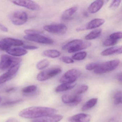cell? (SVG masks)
Masks as SVG:
<instances>
[{
	"mask_svg": "<svg viewBox=\"0 0 122 122\" xmlns=\"http://www.w3.org/2000/svg\"><path fill=\"white\" fill-rule=\"evenodd\" d=\"M57 112L56 109L52 108L32 106L21 111L19 115L24 118L33 119L45 116L54 115Z\"/></svg>",
	"mask_w": 122,
	"mask_h": 122,
	"instance_id": "cell-1",
	"label": "cell"
},
{
	"mask_svg": "<svg viewBox=\"0 0 122 122\" xmlns=\"http://www.w3.org/2000/svg\"><path fill=\"white\" fill-rule=\"evenodd\" d=\"M22 59L7 55L1 56L0 60V70H5L15 66L20 65Z\"/></svg>",
	"mask_w": 122,
	"mask_h": 122,
	"instance_id": "cell-2",
	"label": "cell"
},
{
	"mask_svg": "<svg viewBox=\"0 0 122 122\" xmlns=\"http://www.w3.org/2000/svg\"><path fill=\"white\" fill-rule=\"evenodd\" d=\"M120 63L119 60H112L99 64L97 68L94 70L96 74H102L111 72L116 69Z\"/></svg>",
	"mask_w": 122,
	"mask_h": 122,
	"instance_id": "cell-3",
	"label": "cell"
},
{
	"mask_svg": "<svg viewBox=\"0 0 122 122\" xmlns=\"http://www.w3.org/2000/svg\"><path fill=\"white\" fill-rule=\"evenodd\" d=\"M81 74V72L77 69H71L61 77L60 79V82L62 83L75 82V81L80 76Z\"/></svg>",
	"mask_w": 122,
	"mask_h": 122,
	"instance_id": "cell-4",
	"label": "cell"
},
{
	"mask_svg": "<svg viewBox=\"0 0 122 122\" xmlns=\"http://www.w3.org/2000/svg\"><path fill=\"white\" fill-rule=\"evenodd\" d=\"M61 71V68L59 67L50 68L40 72L37 76V79L39 81H45L56 76Z\"/></svg>",
	"mask_w": 122,
	"mask_h": 122,
	"instance_id": "cell-5",
	"label": "cell"
},
{
	"mask_svg": "<svg viewBox=\"0 0 122 122\" xmlns=\"http://www.w3.org/2000/svg\"><path fill=\"white\" fill-rule=\"evenodd\" d=\"M44 30L50 33L55 34H63L67 30V26L62 23L48 25L44 26Z\"/></svg>",
	"mask_w": 122,
	"mask_h": 122,
	"instance_id": "cell-6",
	"label": "cell"
},
{
	"mask_svg": "<svg viewBox=\"0 0 122 122\" xmlns=\"http://www.w3.org/2000/svg\"><path fill=\"white\" fill-rule=\"evenodd\" d=\"M24 39L29 41H32L41 44L51 45L53 43L52 40L40 34L25 36Z\"/></svg>",
	"mask_w": 122,
	"mask_h": 122,
	"instance_id": "cell-7",
	"label": "cell"
},
{
	"mask_svg": "<svg viewBox=\"0 0 122 122\" xmlns=\"http://www.w3.org/2000/svg\"><path fill=\"white\" fill-rule=\"evenodd\" d=\"M10 19L14 25H22L27 20V15L26 13L23 11H17L12 15Z\"/></svg>",
	"mask_w": 122,
	"mask_h": 122,
	"instance_id": "cell-8",
	"label": "cell"
},
{
	"mask_svg": "<svg viewBox=\"0 0 122 122\" xmlns=\"http://www.w3.org/2000/svg\"><path fill=\"white\" fill-rule=\"evenodd\" d=\"M62 100L65 104L70 106H75L80 103L82 98L80 96L73 93L65 94L62 97Z\"/></svg>",
	"mask_w": 122,
	"mask_h": 122,
	"instance_id": "cell-9",
	"label": "cell"
},
{
	"mask_svg": "<svg viewBox=\"0 0 122 122\" xmlns=\"http://www.w3.org/2000/svg\"><path fill=\"white\" fill-rule=\"evenodd\" d=\"M13 3L16 5L21 6L32 10H38L40 9V7L38 4L31 0H14Z\"/></svg>",
	"mask_w": 122,
	"mask_h": 122,
	"instance_id": "cell-10",
	"label": "cell"
},
{
	"mask_svg": "<svg viewBox=\"0 0 122 122\" xmlns=\"http://www.w3.org/2000/svg\"><path fill=\"white\" fill-rule=\"evenodd\" d=\"M20 65L13 66L8 71L0 76V85L11 80L16 75L20 67Z\"/></svg>",
	"mask_w": 122,
	"mask_h": 122,
	"instance_id": "cell-11",
	"label": "cell"
},
{
	"mask_svg": "<svg viewBox=\"0 0 122 122\" xmlns=\"http://www.w3.org/2000/svg\"><path fill=\"white\" fill-rule=\"evenodd\" d=\"M63 118L62 116L54 114L33 119L31 121V122H59Z\"/></svg>",
	"mask_w": 122,
	"mask_h": 122,
	"instance_id": "cell-12",
	"label": "cell"
},
{
	"mask_svg": "<svg viewBox=\"0 0 122 122\" xmlns=\"http://www.w3.org/2000/svg\"><path fill=\"white\" fill-rule=\"evenodd\" d=\"M90 115L85 113H78L71 117L70 122H89L91 120Z\"/></svg>",
	"mask_w": 122,
	"mask_h": 122,
	"instance_id": "cell-13",
	"label": "cell"
},
{
	"mask_svg": "<svg viewBox=\"0 0 122 122\" xmlns=\"http://www.w3.org/2000/svg\"><path fill=\"white\" fill-rule=\"evenodd\" d=\"M91 43L89 42H83L78 43L67 51L69 53H73L84 49L88 48L91 46Z\"/></svg>",
	"mask_w": 122,
	"mask_h": 122,
	"instance_id": "cell-14",
	"label": "cell"
},
{
	"mask_svg": "<svg viewBox=\"0 0 122 122\" xmlns=\"http://www.w3.org/2000/svg\"><path fill=\"white\" fill-rule=\"evenodd\" d=\"M122 49L121 46L112 47L102 51L101 53V55L102 56H106L113 54H121Z\"/></svg>",
	"mask_w": 122,
	"mask_h": 122,
	"instance_id": "cell-15",
	"label": "cell"
},
{
	"mask_svg": "<svg viewBox=\"0 0 122 122\" xmlns=\"http://www.w3.org/2000/svg\"><path fill=\"white\" fill-rule=\"evenodd\" d=\"M105 20L100 18L93 19L85 26L86 30H92L99 27L105 23Z\"/></svg>",
	"mask_w": 122,
	"mask_h": 122,
	"instance_id": "cell-16",
	"label": "cell"
},
{
	"mask_svg": "<svg viewBox=\"0 0 122 122\" xmlns=\"http://www.w3.org/2000/svg\"><path fill=\"white\" fill-rule=\"evenodd\" d=\"M104 4L103 0H96L92 3L88 8V11L91 13H96L102 8Z\"/></svg>",
	"mask_w": 122,
	"mask_h": 122,
	"instance_id": "cell-17",
	"label": "cell"
},
{
	"mask_svg": "<svg viewBox=\"0 0 122 122\" xmlns=\"http://www.w3.org/2000/svg\"><path fill=\"white\" fill-rule=\"evenodd\" d=\"M7 52L9 55L15 57L23 56L28 53L27 51L26 50L20 47L11 48Z\"/></svg>",
	"mask_w": 122,
	"mask_h": 122,
	"instance_id": "cell-18",
	"label": "cell"
},
{
	"mask_svg": "<svg viewBox=\"0 0 122 122\" xmlns=\"http://www.w3.org/2000/svg\"><path fill=\"white\" fill-rule=\"evenodd\" d=\"M76 83L75 82L62 83L56 88L55 91L57 93L64 92L72 89L76 86Z\"/></svg>",
	"mask_w": 122,
	"mask_h": 122,
	"instance_id": "cell-19",
	"label": "cell"
},
{
	"mask_svg": "<svg viewBox=\"0 0 122 122\" xmlns=\"http://www.w3.org/2000/svg\"><path fill=\"white\" fill-rule=\"evenodd\" d=\"M10 47L12 46H21L24 45V42L18 39L6 38L3 40Z\"/></svg>",
	"mask_w": 122,
	"mask_h": 122,
	"instance_id": "cell-20",
	"label": "cell"
},
{
	"mask_svg": "<svg viewBox=\"0 0 122 122\" xmlns=\"http://www.w3.org/2000/svg\"><path fill=\"white\" fill-rule=\"evenodd\" d=\"M43 55L52 58H56L60 56L61 53L56 50H48L45 51L43 53Z\"/></svg>",
	"mask_w": 122,
	"mask_h": 122,
	"instance_id": "cell-21",
	"label": "cell"
},
{
	"mask_svg": "<svg viewBox=\"0 0 122 122\" xmlns=\"http://www.w3.org/2000/svg\"><path fill=\"white\" fill-rule=\"evenodd\" d=\"M77 8L76 7H72L67 9L64 11L62 15V18L64 20H68L77 11Z\"/></svg>",
	"mask_w": 122,
	"mask_h": 122,
	"instance_id": "cell-22",
	"label": "cell"
},
{
	"mask_svg": "<svg viewBox=\"0 0 122 122\" xmlns=\"http://www.w3.org/2000/svg\"><path fill=\"white\" fill-rule=\"evenodd\" d=\"M98 99L97 98H92L87 101L82 107L83 111L88 110L93 107L97 102Z\"/></svg>",
	"mask_w": 122,
	"mask_h": 122,
	"instance_id": "cell-23",
	"label": "cell"
},
{
	"mask_svg": "<svg viewBox=\"0 0 122 122\" xmlns=\"http://www.w3.org/2000/svg\"><path fill=\"white\" fill-rule=\"evenodd\" d=\"M102 32L101 29H96L91 31L85 37V39L87 40H94L98 37Z\"/></svg>",
	"mask_w": 122,
	"mask_h": 122,
	"instance_id": "cell-24",
	"label": "cell"
},
{
	"mask_svg": "<svg viewBox=\"0 0 122 122\" xmlns=\"http://www.w3.org/2000/svg\"><path fill=\"white\" fill-rule=\"evenodd\" d=\"M37 90V86L34 85H32L23 88L22 90V92L24 95L29 96L35 92Z\"/></svg>",
	"mask_w": 122,
	"mask_h": 122,
	"instance_id": "cell-25",
	"label": "cell"
},
{
	"mask_svg": "<svg viewBox=\"0 0 122 122\" xmlns=\"http://www.w3.org/2000/svg\"><path fill=\"white\" fill-rule=\"evenodd\" d=\"M82 41V40H80V39H76V40L71 41L65 45L63 46V47L62 48V49L63 50L68 51L71 48L74 47L75 46L77 45L78 43L81 42Z\"/></svg>",
	"mask_w": 122,
	"mask_h": 122,
	"instance_id": "cell-26",
	"label": "cell"
},
{
	"mask_svg": "<svg viewBox=\"0 0 122 122\" xmlns=\"http://www.w3.org/2000/svg\"><path fill=\"white\" fill-rule=\"evenodd\" d=\"M50 64V62L47 59H43L37 63L36 67L39 70H42L47 67Z\"/></svg>",
	"mask_w": 122,
	"mask_h": 122,
	"instance_id": "cell-27",
	"label": "cell"
},
{
	"mask_svg": "<svg viewBox=\"0 0 122 122\" xmlns=\"http://www.w3.org/2000/svg\"><path fill=\"white\" fill-rule=\"evenodd\" d=\"M88 87L86 85H82L78 86L73 92V94L79 95L86 92L88 90Z\"/></svg>",
	"mask_w": 122,
	"mask_h": 122,
	"instance_id": "cell-28",
	"label": "cell"
},
{
	"mask_svg": "<svg viewBox=\"0 0 122 122\" xmlns=\"http://www.w3.org/2000/svg\"><path fill=\"white\" fill-rule=\"evenodd\" d=\"M87 56V53L85 52H81L77 53L72 57L73 60L77 61H81L84 60Z\"/></svg>",
	"mask_w": 122,
	"mask_h": 122,
	"instance_id": "cell-29",
	"label": "cell"
},
{
	"mask_svg": "<svg viewBox=\"0 0 122 122\" xmlns=\"http://www.w3.org/2000/svg\"><path fill=\"white\" fill-rule=\"evenodd\" d=\"M115 105H118L122 103V92L118 91L115 93L113 97Z\"/></svg>",
	"mask_w": 122,
	"mask_h": 122,
	"instance_id": "cell-30",
	"label": "cell"
},
{
	"mask_svg": "<svg viewBox=\"0 0 122 122\" xmlns=\"http://www.w3.org/2000/svg\"><path fill=\"white\" fill-rule=\"evenodd\" d=\"M118 41L108 37V38H107L103 42V45L104 46L106 47L113 46L117 44Z\"/></svg>",
	"mask_w": 122,
	"mask_h": 122,
	"instance_id": "cell-31",
	"label": "cell"
},
{
	"mask_svg": "<svg viewBox=\"0 0 122 122\" xmlns=\"http://www.w3.org/2000/svg\"><path fill=\"white\" fill-rule=\"evenodd\" d=\"M22 100H18L12 101H7L2 104V106H9L18 104L22 101Z\"/></svg>",
	"mask_w": 122,
	"mask_h": 122,
	"instance_id": "cell-32",
	"label": "cell"
},
{
	"mask_svg": "<svg viewBox=\"0 0 122 122\" xmlns=\"http://www.w3.org/2000/svg\"><path fill=\"white\" fill-rule=\"evenodd\" d=\"M11 47L9 46L4 41L2 40L0 41V49L3 51H5L7 52L8 50H10Z\"/></svg>",
	"mask_w": 122,
	"mask_h": 122,
	"instance_id": "cell-33",
	"label": "cell"
},
{
	"mask_svg": "<svg viewBox=\"0 0 122 122\" xmlns=\"http://www.w3.org/2000/svg\"><path fill=\"white\" fill-rule=\"evenodd\" d=\"M99 64L97 63H91L87 64L86 66V69L87 70L92 71L95 70L97 68Z\"/></svg>",
	"mask_w": 122,
	"mask_h": 122,
	"instance_id": "cell-34",
	"label": "cell"
},
{
	"mask_svg": "<svg viewBox=\"0 0 122 122\" xmlns=\"http://www.w3.org/2000/svg\"><path fill=\"white\" fill-rule=\"evenodd\" d=\"M121 2V0H113L112 1L110 5L109 8L111 10H115L116 9L119 7Z\"/></svg>",
	"mask_w": 122,
	"mask_h": 122,
	"instance_id": "cell-35",
	"label": "cell"
},
{
	"mask_svg": "<svg viewBox=\"0 0 122 122\" xmlns=\"http://www.w3.org/2000/svg\"><path fill=\"white\" fill-rule=\"evenodd\" d=\"M122 33L121 32H117L114 33H112L110 35L109 37L115 39L116 40L118 41V40L122 38Z\"/></svg>",
	"mask_w": 122,
	"mask_h": 122,
	"instance_id": "cell-36",
	"label": "cell"
},
{
	"mask_svg": "<svg viewBox=\"0 0 122 122\" xmlns=\"http://www.w3.org/2000/svg\"><path fill=\"white\" fill-rule=\"evenodd\" d=\"M24 32L26 35H35V34H40L42 33L41 31L35 30H26L24 31Z\"/></svg>",
	"mask_w": 122,
	"mask_h": 122,
	"instance_id": "cell-37",
	"label": "cell"
},
{
	"mask_svg": "<svg viewBox=\"0 0 122 122\" xmlns=\"http://www.w3.org/2000/svg\"><path fill=\"white\" fill-rule=\"evenodd\" d=\"M61 61L67 64H72L74 63V61L72 58L68 56H63L61 58Z\"/></svg>",
	"mask_w": 122,
	"mask_h": 122,
	"instance_id": "cell-38",
	"label": "cell"
},
{
	"mask_svg": "<svg viewBox=\"0 0 122 122\" xmlns=\"http://www.w3.org/2000/svg\"><path fill=\"white\" fill-rule=\"evenodd\" d=\"M23 47L25 50H35L39 48L38 46L33 45H23Z\"/></svg>",
	"mask_w": 122,
	"mask_h": 122,
	"instance_id": "cell-39",
	"label": "cell"
},
{
	"mask_svg": "<svg viewBox=\"0 0 122 122\" xmlns=\"http://www.w3.org/2000/svg\"><path fill=\"white\" fill-rule=\"evenodd\" d=\"M0 30L4 32H8V31L7 27L1 24H0Z\"/></svg>",
	"mask_w": 122,
	"mask_h": 122,
	"instance_id": "cell-40",
	"label": "cell"
},
{
	"mask_svg": "<svg viewBox=\"0 0 122 122\" xmlns=\"http://www.w3.org/2000/svg\"><path fill=\"white\" fill-rule=\"evenodd\" d=\"M117 78L118 81L121 83H122V74H121V73H119L118 74L117 76Z\"/></svg>",
	"mask_w": 122,
	"mask_h": 122,
	"instance_id": "cell-41",
	"label": "cell"
},
{
	"mask_svg": "<svg viewBox=\"0 0 122 122\" xmlns=\"http://www.w3.org/2000/svg\"><path fill=\"white\" fill-rule=\"evenodd\" d=\"M5 122H18L15 118H11L7 120Z\"/></svg>",
	"mask_w": 122,
	"mask_h": 122,
	"instance_id": "cell-42",
	"label": "cell"
},
{
	"mask_svg": "<svg viewBox=\"0 0 122 122\" xmlns=\"http://www.w3.org/2000/svg\"><path fill=\"white\" fill-rule=\"evenodd\" d=\"M15 90V88L12 87H11L10 88H8V89L6 90V92L7 93L10 92H12V91Z\"/></svg>",
	"mask_w": 122,
	"mask_h": 122,
	"instance_id": "cell-43",
	"label": "cell"
},
{
	"mask_svg": "<svg viewBox=\"0 0 122 122\" xmlns=\"http://www.w3.org/2000/svg\"><path fill=\"white\" fill-rule=\"evenodd\" d=\"M2 101V98L1 97H0V103L1 102V101Z\"/></svg>",
	"mask_w": 122,
	"mask_h": 122,
	"instance_id": "cell-44",
	"label": "cell"
}]
</instances>
